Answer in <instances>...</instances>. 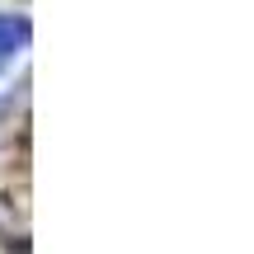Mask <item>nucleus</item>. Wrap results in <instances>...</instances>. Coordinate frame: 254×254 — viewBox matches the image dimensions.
<instances>
[{
    "instance_id": "obj_1",
    "label": "nucleus",
    "mask_w": 254,
    "mask_h": 254,
    "mask_svg": "<svg viewBox=\"0 0 254 254\" xmlns=\"http://www.w3.org/2000/svg\"><path fill=\"white\" fill-rule=\"evenodd\" d=\"M24 43H28V24H24V19H14V14H0V57L19 52Z\"/></svg>"
}]
</instances>
